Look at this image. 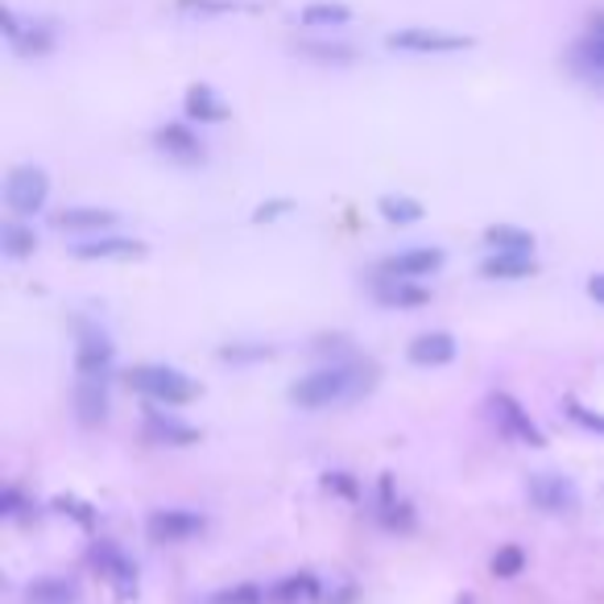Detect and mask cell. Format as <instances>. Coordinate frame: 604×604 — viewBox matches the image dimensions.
I'll return each mask as SVG.
<instances>
[{
  "mask_svg": "<svg viewBox=\"0 0 604 604\" xmlns=\"http://www.w3.org/2000/svg\"><path fill=\"white\" fill-rule=\"evenodd\" d=\"M286 208H290L286 199H282V204H261L257 216H253V220H257V224H265V220H277V216H282V211H286Z\"/></svg>",
  "mask_w": 604,
  "mask_h": 604,
  "instance_id": "cell-35",
  "label": "cell"
},
{
  "mask_svg": "<svg viewBox=\"0 0 604 604\" xmlns=\"http://www.w3.org/2000/svg\"><path fill=\"white\" fill-rule=\"evenodd\" d=\"M563 410H568V418L571 422H580L584 431H596V435H604V415H592L587 406H580L575 397H563Z\"/></svg>",
  "mask_w": 604,
  "mask_h": 604,
  "instance_id": "cell-31",
  "label": "cell"
},
{
  "mask_svg": "<svg viewBox=\"0 0 604 604\" xmlns=\"http://www.w3.org/2000/svg\"><path fill=\"white\" fill-rule=\"evenodd\" d=\"M488 568H493L497 580H514V575H521V568H526V551L509 542V547H501V551L493 554V563H488Z\"/></svg>",
  "mask_w": 604,
  "mask_h": 604,
  "instance_id": "cell-30",
  "label": "cell"
},
{
  "mask_svg": "<svg viewBox=\"0 0 604 604\" xmlns=\"http://www.w3.org/2000/svg\"><path fill=\"white\" fill-rule=\"evenodd\" d=\"M587 298H596L604 307V274H592L587 277Z\"/></svg>",
  "mask_w": 604,
  "mask_h": 604,
  "instance_id": "cell-36",
  "label": "cell"
},
{
  "mask_svg": "<svg viewBox=\"0 0 604 604\" xmlns=\"http://www.w3.org/2000/svg\"><path fill=\"white\" fill-rule=\"evenodd\" d=\"M46 199H51V178L42 166H18V171H9L4 178V204L13 216H34V211L46 208Z\"/></svg>",
  "mask_w": 604,
  "mask_h": 604,
  "instance_id": "cell-4",
  "label": "cell"
},
{
  "mask_svg": "<svg viewBox=\"0 0 604 604\" xmlns=\"http://www.w3.org/2000/svg\"><path fill=\"white\" fill-rule=\"evenodd\" d=\"M389 51H410V54H455L468 51L472 37L464 34H448V30H427V25H410V30H397L385 37Z\"/></svg>",
  "mask_w": 604,
  "mask_h": 604,
  "instance_id": "cell-6",
  "label": "cell"
},
{
  "mask_svg": "<svg viewBox=\"0 0 604 604\" xmlns=\"http://www.w3.org/2000/svg\"><path fill=\"white\" fill-rule=\"evenodd\" d=\"M25 604H79V584L63 575H46L25 587Z\"/></svg>",
  "mask_w": 604,
  "mask_h": 604,
  "instance_id": "cell-19",
  "label": "cell"
},
{
  "mask_svg": "<svg viewBox=\"0 0 604 604\" xmlns=\"http://www.w3.org/2000/svg\"><path fill=\"white\" fill-rule=\"evenodd\" d=\"M25 509H30V505H25V497H21L18 488H4V497H0V514H4V518H25Z\"/></svg>",
  "mask_w": 604,
  "mask_h": 604,
  "instance_id": "cell-33",
  "label": "cell"
},
{
  "mask_svg": "<svg viewBox=\"0 0 604 604\" xmlns=\"http://www.w3.org/2000/svg\"><path fill=\"white\" fill-rule=\"evenodd\" d=\"M488 415H493V422L501 427V435H509L514 443H526V448H542V443H547V435L538 431V422L530 418V410H521L518 397L493 394L488 397Z\"/></svg>",
  "mask_w": 604,
  "mask_h": 604,
  "instance_id": "cell-5",
  "label": "cell"
},
{
  "mask_svg": "<svg viewBox=\"0 0 604 604\" xmlns=\"http://www.w3.org/2000/svg\"><path fill=\"white\" fill-rule=\"evenodd\" d=\"M154 141L157 150L171 154L174 162H199V157H204V141L195 138L187 124H162L154 133Z\"/></svg>",
  "mask_w": 604,
  "mask_h": 604,
  "instance_id": "cell-15",
  "label": "cell"
},
{
  "mask_svg": "<svg viewBox=\"0 0 604 604\" xmlns=\"http://www.w3.org/2000/svg\"><path fill=\"white\" fill-rule=\"evenodd\" d=\"M117 224V211L105 208H67L54 216V228L58 232H105V228Z\"/></svg>",
  "mask_w": 604,
  "mask_h": 604,
  "instance_id": "cell-18",
  "label": "cell"
},
{
  "mask_svg": "<svg viewBox=\"0 0 604 604\" xmlns=\"http://www.w3.org/2000/svg\"><path fill=\"white\" fill-rule=\"evenodd\" d=\"M381 521H385V526H394V530H410V526H415L410 505H406L402 497H394V484H389V476L381 481Z\"/></svg>",
  "mask_w": 604,
  "mask_h": 604,
  "instance_id": "cell-25",
  "label": "cell"
},
{
  "mask_svg": "<svg viewBox=\"0 0 604 604\" xmlns=\"http://www.w3.org/2000/svg\"><path fill=\"white\" fill-rule=\"evenodd\" d=\"M0 244H4V253H9V257H30V253L37 249V237H34V228L4 224L0 228Z\"/></svg>",
  "mask_w": 604,
  "mask_h": 604,
  "instance_id": "cell-27",
  "label": "cell"
},
{
  "mask_svg": "<svg viewBox=\"0 0 604 604\" xmlns=\"http://www.w3.org/2000/svg\"><path fill=\"white\" fill-rule=\"evenodd\" d=\"M319 596V580L311 571H298V575H286L270 587V604H307Z\"/></svg>",
  "mask_w": 604,
  "mask_h": 604,
  "instance_id": "cell-22",
  "label": "cell"
},
{
  "mask_svg": "<svg viewBox=\"0 0 604 604\" xmlns=\"http://www.w3.org/2000/svg\"><path fill=\"white\" fill-rule=\"evenodd\" d=\"M377 208L389 224H418L422 220V204L410 199V195H381Z\"/></svg>",
  "mask_w": 604,
  "mask_h": 604,
  "instance_id": "cell-26",
  "label": "cell"
},
{
  "mask_svg": "<svg viewBox=\"0 0 604 604\" xmlns=\"http://www.w3.org/2000/svg\"><path fill=\"white\" fill-rule=\"evenodd\" d=\"M443 265V249H402L381 261V277H431Z\"/></svg>",
  "mask_w": 604,
  "mask_h": 604,
  "instance_id": "cell-9",
  "label": "cell"
},
{
  "mask_svg": "<svg viewBox=\"0 0 604 604\" xmlns=\"http://www.w3.org/2000/svg\"><path fill=\"white\" fill-rule=\"evenodd\" d=\"M204 526L208 521L199 518V514H190V509H157L145 521V535L154 538V542H187V538L204 535Z\"/></svg>",
  "mask_w": 604,
  "mask_h": 604,
  "instance_id": "cell-8",
  "label": "cell"
},
{
  "mask_svg": "<svg viewBox=\"0 0 604 604\" xmlns=\"http://www.w3.org/2000/svg\"><path fill=\"white\" fill-rule=\"evenodd\" d=\"M298 21H303L307 30H336V25H348V21H352V9H348V4H331V0H315V4H307V9L298 13Z\"/></svg>",
  "mask_w": 604,
  "mask_h": 604,
  "instance_id": "cell-23",
  "label": "cell"
},
{
  "mask_svg": "<svg viewBox=\"0 0 604 604\" xmlns=\"http://www.w3.org/2000/svg\"><path fill=\"white\" fill-rule=\"evenodd\" d=\"M4 37L18 54H46L54 46V34L46 25H34V21H21L13 9H4Z\"/></svg>",
  "mask_w": 604,
  "mask_h": 604,
  "instance_id": "cell-11",
  "label": "cell"
},
{
  "mask_svg": "<svg viewBox=\"0 0 604 604\" xmlns=\"http://www.w3.org/2000/svg\"><path fill=\"white\" fill-rule=\"evenodd\" d=\"M364 389H373V369H356V364H328L315 369L307 377H298L290 385V402L303 410H328L340 402L361 397Z\"/></svg>",
  "mask_w": 604,
  "mask_h": 604,
  "instance_id": "cell-1",
  "label": "cell"
},
{
  "mask_svg": "<svg viewBox=\"0 0 604 604\" xmlns=\"http://www.w3.org/2000/svg\"><path fill=\"white\" fill-rule=\"evenodd\" d=\"M91 563L100 568V575H105L108 584L117 587V596H121V601L138 596V568L124 559L121 547H112V542H105V538H100V542L91 547Z\"/></svg>",
  "mask_w": 604,
  "mask_h": 604,
  "instance_id": "cell-7",
  "label": "cell"
},
{
  "mask_svg": "<svg viewBox=\"0 0 604 604\" xmlns=\"http://www.w3.org/2000/svg\"><path fill=\"white\" fill-rule=\"evenodd\" d=\"M377 303L381 307H427V303H431V290L418 286L415 277H381Z\"/></svg>",
  "mask_w": 604,
  "mask_h": 604,
  "instance_id": "cell-14",
  "label": "cell"
},
{
  "mask_svg": "<svg viewBox=\"0 0 604 604\" xmlns=\"http://www.w3.org/2000/svg\"><path fill=\"white\" fill-rule=\"evenodd\" d=\"M481 274L493 282H521V277L538 274V261L535 253H493V257H484Z\"/></svg>",
  "mask_w": 604,
  "mask_h": 604,
  "instance_id": "cell-16",
  "label": "cell"
},
{
  "mask_svg": "<svg viewBox=\"0 0 604 604\" xmlns=\"http://www.w3.org/2000/svg\"><path fill=\"white\" fill-rule=\"evenodd\" d=\"M575 67L587 70V75H604V34H592L575 46Z\"/></svg>",
  "mask_w": 604,
  "mask_h": 604,
  "instance_id": "cell-29",
  "label": "cell"
},
{
  "mask_svg": "<svg viewBox=\"0 0 604 604\" xmlns=\"http://www.w3.org/2000/svg\"><path fill=\"white\" fill-rule=\"evenodd\" d=\"M75 406H79V418L84 422H105L108 418V389L100 377H79V389H75Z\"/></svg>",
  "mask_w": 604,
  "mask_h": 604,
  "instance_id": "cell-21",
  "label": "cell"
},
{
  "mask_svg": "<svg viewBox=\"0 0 604 604\" xmlns=\"http://www.w3.org/2000/svg\"><path fill=\"white\" fill-rule=\"evenodd\" d=\"M145 439L171 443V448H190V443H199V431L187 427V422H178V418L162 415V410H154V415L145 418Z\"/></svg>",
  "mask_w": 604,
  "mask_h": 604,
  "instance_id": "cell-17",
  "label": "cell"
},
{
  "mask_svg": "<svg viewBox=\"0 0 604 604\" xmlns=\"http://www.w3.org/2000/svg\"><path fill=\"white\" fill-rule=\"evenodd\" d=\"M208 604H270V587H257V584L220 587Z\"/></svg>",
  "mask_w": 604,
  "mask_h": 604,
  "instance_id": "cell-28",
  "label": "cell"
},
{
  "mask_svg": "<svg viewBox=\"0 0 604 604\" xmlns=\"http://www.w3.org/2000/svg\"><path fill=\"white\" fill-rule=\"evenodd\" d=\"M183 13H237V0H178Z\"/></svg>",
  "mask_w": 604,
  "mask_h": 604,
  "instance_id": "cell-32",
  "label": "cell"
},
{
  "mask_svg": "<svg viewBox=\"0 0 604 604\" xmlns=\"http://www.w3.org/2000/svg\"><path fill=\"white\" fill-rule=\"evenodd\" d=\"M526 497H530L535 509L554 514V518H563V514H575V509H580V488H575L563 472H530V481H526Z\"/></svg>",
  "mask_w": 604,
  "mask_h": 604,
  "instance_id": "cell-3",
  "label": "cell"
},
{
  "mask_svg": "<svg viewBox=\"0 0 604 604\" xmlns=\"http://www.w3.org/2000/svg\"><path fill=\"white\" fill-rule=\"evenodd\" d=\"M484 241L493 244L497 253H535V237H530L526 228H514V224L484 228Z\"/></svg>",
  "mask_w": 604,
  "mask_h": 604,
  "instance_id": "cell-24",
  "label": "cell"
},
{
  "mask_svg": "<svg viewBox=\"0 0 604 604\" xmlns=\"http://www.w3.org/2000/svg\"><path fill=\"white\" fill-rule=\"evenodd\" d=\"M406 356L418 369H439V364L455 361V340H451L448 331H422L415 344L406 348Z\"/></svg>",
  "mask_w": 604,
  "mask_h": 604,
  "instance_id": "cell-12",
  "label": "cell"
},
{
  "mask_svg": "<svg viewBox=\"0 0 604 604\" xmlns=\"http://www.w3.org/2000/svg\"><path fill=\"white\" fill-rule=\"evenodd\" d=\"M187 117L199 124H220V121H228V105L208 84H195L187 91Z\"/></svg>",
  "mask_w": 604,
  "mask_h": 604,
  "instance_id": "cell-20",
  "label": "cell"
},
{
  "mask_svg": "<svg viewBox=\"0 0 604 604\" xmlns=\"http://www.w3.org/2000/svg\"><path fill=\"white\" fill-rule=\"evenodd\" d=\"M70 253L79 261H129V257H141L145 249H141L138 241H124V237H96V241L70 244Z\"/></svg>",
  "mask_w": 604,
  "mask_h": 604,
  "instance_id": "cell-13",
  "label": "cell"
},
{
  "mask_svg": "<svg viewBox=\"0 0 604 604\" xmlns=\"http://www.w3.org/2000/svg\"><path fill=\"white\" fill-rule=\"evenodd\" d=\"M307 54H315V58H340V63H348V58H352V51H348V46H319V42H311V46H307Z\"/></svg>",
  "mask_w": 604,
  "mask_h": 604,
  "instance_id": "cell-34",
  "label": "cell"
},
{
  "mask_svg": "<svg viewBox=\"0 0 604 604\" xmlns=\"http://www.w3.org/2000/svg\"><path fill=\"white\" fill-rule=\"evenodd\" d=\"M129 385H133L141 397L157 402V406H187L190 397L199 394L195 381H190L187 373L171 369V364H138V369L129 373Z\"/></svg>",
  "mask_w": 604,
  "mask_h": 604,
  "instance_id": "cell-2",
  "label": "cell"
},
{
  "mask_svg": "<svg viewBox=\"0 0 604 604\" xmlns=\"http://www.w3.org/2000/svg\"><path fill=\"white\" fill-rule=\"evenodd\" d=\"M75 369H79V377L108 381V373H112V344H108V336L84 331L79 336V352H75Z\"/></svg>",
  "mask_w": 604,
  "mask_h": 604,
  "instance_id": "cell-10",
  "label": "cell"
}]
</instances>
